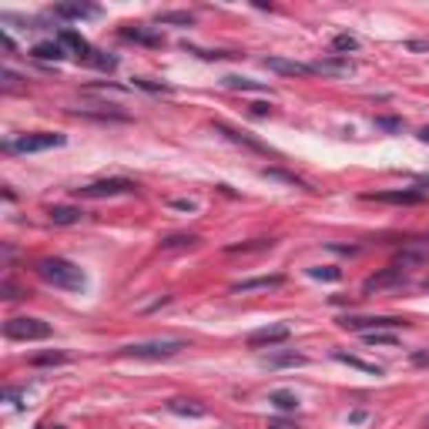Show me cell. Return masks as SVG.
Segmentation results:
<instances>
[{
    "label": "cell",
    "instance_id": "obj_1",
    "mask_svg": "<svg viewBox=\"0 0 429 429\" xmlns=\"http://www.w3.org/2000/svg\"><path fill=\"white\" fill-rule=\"evenodd\" d=\"M37 275L44 278L48 285H54V289H64V292H84L87 289V275L77 269L74 262L57 258V255L37 262Z\"/></svg>",
    "mask_w": 429,
    "mask_h": 429
},
{
    "label": "cell",
    "instance_id": "obj_2",
    "mask_svg": "<svg viewBox=\"0 0 429 429\" xmlns=\"http://www.w3.org/2000/svg\"><path fill=\"white\" fill-rule=\"evenodd\" d=\"M67 138L57 134V131H37V134H21V138H10L3 141V151L7 154H34V151H51L61 148Z\"/></svg>",
    "mask_w": 429,
    "mask_h": 429
},
{
    "label": "cell",
    "instance_id": "obj_3",
    "mask_svg": "<svg viewBox=\"0 0 429 429\" xmlns=\"http://www.w3.org/2000/svg\"><path fill=\"white\" fill-rule=\"evenodd\" d=\"M3 335L14 342H37V339L51 335V326L44 319H34V315H17V319L3 322Z\"/></svg>",
    "mask_w": 429,
    "mask_h": 429
},
{
    "label": "cell",
    "instance_id": "obj_4",
    "mask_svg": "<svg viewBox=\"0 0 429 429\" xmlns=\"http://www.w3.org/2000/svg\"><path fill=\"white\" fill-rule=\"evenodd\" d=\"M181 349H188V346L178 342V339H161V342H134V346H125L121 355H127V359H151V362H158V359H171V355H178Z\"/></svg>",
    "mask_w": 429,
    "mask_h": 429
},
{
    "label": "cell",
    "instance_id": "obj_5",
    "mask_svg": "<svg viewBox=\"0 0 429 429\" xmlns=\"http://www.w3.org/2000/svg\"><path fill=\"white\" fill-rule=\"evenodd\" d=\"M81 198H118V195H134L138 185L127 181V178H104V181H91V185H81L74 188Z\"/></svg>",
    "mask_w": 429,
    "mask_h": 429
},
{
    "label": "cell",
    "instance_id": "obj_6",
    "mask_svg": "<svg viewBox=\"0 0 429 429\" xmlns=\"http://www.w3.org/2000/svg\"><path fill=\"white\" fill-rule=\"evenodd\" d=\"M339 326L349 328V332H389V328H403L406 322L396 315H346L339 319Z\"/></svg>",
    "mask_w": 429,
    "mask_h": 429
},
{
    "label": "cell",
    "instance_id": "obj_7",
    "mask_svg": "<svg viewBox=\"0 0 429 429\" xmlns=\"http://www.w3.org/2000/svg\"><path fill=\"white\" fill-rule=\"evenodd\" d=\"M366 202H382V205H423L426 195L416 191V188H399V191H376V195H366Z\"/></svg>",
    "mask_w": 429,
    "mask_h": 429
},
{
    "label": "cell",
    "instance_id": "obj_8",
    "mask_svg": "<svg viewBox=\"0 0 429 429\" xmlns=\"http://www.w3.org/2000/svg\"><path fill=\"white\" fill-rule=\"evenodd\" d=\"M292 328L289 326H265V328H255L249 335V346L252 349H262V346H278V342H289Z\"/></svg>",
    "mask_w": 429,
    "mask_h": 429
},
{
    "label": "cell",
    "instance_id": "obj_9",
    "mask_svg": "<svg viewBox=\"0 0 429 429\" xmlns=\"http://www.w3.org/2000/svg\"><path fill=\"white\" fill-rule=\"evenodd\" d=\"M355 71V64L342 54H332L326 61H315L312 64V74H328V77H349Z\"/></svg>",
    "mask_w": 429,
    "mask_h": 429
},
{
    "label": "cell",
    "instance_id": "obj_10",
    "mask_svg": "<svg viewBox=\"0 0 429 429\" xmlns=\"http://www.w3.org/2000/svg\"><path fill=\"white\" fill-rule=\"evenodd\" d=\"M215 131H218L222 138H228L231 145H242V148H249V151H255V154H269V145H262V141H255V138H249L245 131H235V127L222 125V121H215Z\"/></svg>",
    "mask_w": 429,
    "mask_h": 429
},
{
    "label": "cell",
    "instance_id": "obj_11",
    "mask_svg": "<svg viewBox=\"0 0 429 429\" xmlns=\"http://www.w3.org/2000/svg\"><path fill=\"white\" fill-rule=\"evenodd\" d=\"M262 64H265L269 71H275V74H285V77H308V74H312V64L285 61V57H265Z\"/></svg>",
    "mask_w": 429,
    "mask_h": 429
},
{
    "label": "cell",
    "instance_id": "obj_12",
    "mask_svg": "<svg viewBox=\"0 0 429 429\" xmlns=\"http://www.w3.org/2000/svg\"><path fill=\"white\" fill-rule=\"evenodd\" d=\"M406 282V272L399 269V265H393V269H386V272H379V275L366 278V292H379V289H389V285H403Z\"/></svg>",
    "mask_w": 429,
    "mask_h": 429
},
{
    "label": "cell",
    "instance_id": "obj_13",
    "mask_svg": "<svg viewBox=\"0 0 429 429\" xmlns=\"http://www.w3.org/2000/svg\"><path fill=\"white\" fill-rule=\"evenodd\" d=\"M57 41L64 44V51L77 54V57H84V61H87L91 54H94V51H91V44H87V41H84V37H81L77 30H71V27H64V30L57 34Z\"/></svg>",
    "mask_w": 429,
    "mask_h": 429
},
{
    "label": "cell",
    "instance_id": "obj_14",
    "mask_svg": "<svg viewBox=\"0 0 429 429\" xmlns=\"http://www.w3.org/2000/svg\"><path fill=\"white\" fill-rule=\"evenodd\" d=\"M54 17L84 21V17H98V7H91V3H57V7H54Z\"/></svg>",
    "mask_w": 429,
    "mask_h": 429
},
{
    "label": "cell",
    "instance_id": "obj_15",
    "mask_svg": "<svg viewBox=\"0 0 429 429\" xmlns=\"http://www.w3.org/2000/svg\"><path fill=\"white\" fill-rule=\"evenodd\" d=\"M48 218H51L54 225L67 228V225H81V222H84V211H81V208H71V205H54L51 211H48Z\"/></svg>",
    "mask_w": 429,
    "mask_h": 429
},
{
    "label": "cell",
    "instance_id": "obj_16",
    "mask_svg": "<svg viewBox=\"0 0 429 429\" xmlns=\"http://www.w3.org/2000/svg\"><path fill=\"white\" fill-rule=\"evenodd\" d=\"M305 362L308 359L302 353H275L262 359V366H269V369H295V366H305Z\"/></svg>",
    "mask_w": 429,
    "mask_h": 429
},
{
    "label": "cell",
    "instance_id": "obj_17",
    "mask_svg": "<svg viewBox=\"0 0 429 429\" xmlns=\"http://www.w3.org/2000/svg\"><path fill=\"white\" fill-rule=\"evenodd\" d=\"M121 37H125V41H134V44H145V48H161V44H165L161 34H151V30H145V27H125Z\"/></svg>",
    "mask_w": 429,
    "mask_h": 429
},
{
    "label": "cell",
    "instance_id": "obj_18",
    "mask_svg": "<svg viewBox=\"0 0 429 429\" xmlns=\"http://www.w3.org/2000/svg\"><path fill=\"white\" fill-rule=\"evenodd\" d=\"M285 278L282 275H262V278H245V282H235L231 292H255V289H278Z\"/></svg>",
    "mask_w": 429,
    "mask_h": 429
},
{
    "label": "cell",
    "instance_id": "obj_19",
    "mask_svg": "<svg viewBox=\"0 0 429 429\" xmlns=\"http://www.w3.org/2000/svg\"><path fill=\"white\" fill-rule=\"evenodd\" d=\"M64 44L61 41H41V44H34L30 48V57H37V61H61L64 57Z\"/></svg>",
    "mask_w": 429,
    "mask_h": 429
},
{
    "label": "cell",
    "instance_id": "obj_20",
    "mask_svg": "<svg viewBox=\"0 0 429 429\" xmlns=\"http://www.w3.org/2000/svg\"><path fill=\"white\" fill-rule=\"evenodd\" d=\"M77 118H98V121H127L125 111H111V104H101V111H91V107H74Z\"/></svg>",
    "mask_w": 429,
    "mask_h": 429
},
{
    "label": "cell",
    "instance_id": "obj_21",
    "mask_svg": "<svg viewBox=\"0 0 429 429\" xmlns=\"http://www.w3.org/2000/svg\"><path fill=\"white\" fill-rule=\"evenodd\" d=\"M168 412H175V416H195V419H202L208 409H205L202 403H195V399H171V403H168Z\"/></svg>",
    "mask_w": 429,
    "mask_h": 429
},
{
    "label": "cell",
    "instance_id": "obj_22",
    "mask_svg": "<svg viewBox=\"0 0 429 429\" xmlns=\"http://www.w3.org/2000/svg\"><path fill=\"white\" fill-rule=\"evenodd\" d=\"M222 84H225L228 91H269V84H265V81H252V77H235V74H228Z\"/></svg>",
    "mask_w": 429,
    "mask_h": 429
},
{
    "label": "cell",
    "instance_id": "obj_23",
    "mask_svg": "<svg viewBox=\"0 0 429 429\" xmlns=\"http://www.w3.org/2000/svg\"><path fill=\"white\" fill-rule=\"evenodd\" d=\"M269 403L275 406L278 412H295V409H299V396L289 393V389H275V393L269 396Z\"/></svg>",
    "mask_w": 429,
    "mask_h": 429
},
{
    "label": "cell",
    "instance_id": "obj_24",
    "mask_svg": "<svg viewBox=\"0 0 429 429\" xmlns=\"http://www.w3.org/2000/svg\"><path fill=\"white\" fill-rule=\"evenodd\" d=\"M275 242L272 238H255V242H242V245H228L225 252L228 255H249V252H265V249H272Z\"/></svg>",
    "mask_w": 429,
    "mask_h": 429
},
{
    "label": "cell",
    "instance_id": "obj_25",
    "mask_svg": "<svg viewBox=\"0 0 429 429\" xmlns=\"http://www.w3.org/2000/svg\"><path fill=\"white\" fill-rule=\"evenodd\" d=\"M262 178H272V181H285V185H295V188H305V191H315L308 181H302V178L289 175V171H278V168H262Z\"/></svg>",
    "mask_w": 429,
    "mask_h": 429
},
{
    "label": "cell",
    "instance_id": "obj_26",
    "mask_svg": "<svg viewBox=\"0 0 429 429\" xmlns=\"http://www.w3.org/2000/svg\"><path fill=\"white\" fill-rule=\"evenodd\" d=\"M335 362H346V366H353V369H362V373H369V376H382V369H379L376 362H362L359 355H349V353H335Z\"/></svg>",
    "mask_w": 429,
    "mask_h": 429
},
{
    "label": "cell",
    "instance_id": "obj_27",
    "mask_svg": "<svg viewBox=\"0 0 429 429\" xmlns=\"http://www.w3.org/2000/svg\"><path fill=\"white\" fill-rule=\"evenodd\" d=\"M195 245H198L195 235H171L161 242V252H181V249H195Z\"/></svg>",
    "mask_w": 429,
    "mask_h": 429
},
{
    "label": "cell",
    "instance_id": "obj_28",
    "mask_svg": "<svg viewBox=\"0 0 429 429\" xmlns=\"http://www.w3.org/2000/svg\"><path fill=\"white\" fill-rule=\"evenodd\" d=\"M158 24H178V27H191V24H195V17H191L188 10H165V14H158Z\"/></svg>",
    "mask_w": 429,
    "mask_h": 429
},
{
    "label": "cell",
    "instance_id": "obj_29",
    "mask_svg": "<svg viewBox=\"0 0 429 429\" xmlns=\"http://www.w3.org/2000/svg\"><path fill=\"white\" fill-rule=\"evenodd\" d=\"M332 51L335 54H353V51H359V41H355L353 34H335V41H332Z\"/></svg>",
    "mask_w": 429,
    "mask_h": 429
},
{
    "label": "cell",
    "instance_id": "obj_30",
    "mask_svg": "<svg viewBox=\"0 0 429 429\" xmlns=\"http://www.w3.org/2000/svg\"><path fill=\"white\" fill-rule=\"evenodd\" d=\"M87 64H94L98 71H114V67H118V57H114V54H104V51H94L87 57Z\"/></svg>",
    "mask_w": 429,
    "mask_h": 429
},
{
    "label": "cell",
    "instance_id": "obj_31",
    "mask_svg": "<svg viewBox=\"0 0 429 429\" xmlns=\"http://www.w3.org/2000/svg\"><path fill=\"white\" fill-rule=\"evenodd\" d=\"M134 87L151 91V94H171V84H158V81H148V77H134Z\"/></svg>",
    "mask_w": 429,
    "mask_h": 429
},
{
    "label": "cell",
    "instance_id": "obj_32",
    "mask_svg": "<svg viewBox=\"0 0 429 429\" xmlns=\"http://www.w3.org/2000/svg\"><path fill=\"white\" fill-rule=\"evenodd\" d=\"M61 362H67V355L64 353H41L30 359V366H61Z\"/></svg>",
    "mask_w": 429,
    "mask_h": 429
},
{
    "label": "cell",
    "instance_id": "obj_33",
    "mask_svg": "<svg viewBox=\"0 0 429 429\" xmlns=\"http://www.w3.org/2000/svg\"><path fill=\"white\" fill-rule=\"evenodd\" d=\"M366 342H376V346H393L396 339L389 332H366Z\"/></svg>",
    "mask_w": 429,
    "mask_h": 429
},
{
    "label": "cell",
    "instance_id": "obj_34",
    "mask_svg": "<svg viewBox=\"0 0 429 429\" xmlns=\"http://www.w3.org/2000/svg\"><path fill=\"white\" fill-rule=\"evenodd\" d=\"M308 275H312V278H326V282H335L342 272H339V269H328V265H326V269H312Z\"/></svg>",
    "mask_w": 429,
    "mask_h": 429
},
{
    "label": "cell",
    "instance_id": "obj_35",
    "mask_svg": "<svg viewBox=\"0 0 429 429\" xmlns=\"http://www.w3.org/2000/svg\"><path fill=\"white\" fill-rule=\"evenodd\" d=\"M379 127H386V131H399L403 127V121H396V118H376Z\"/></svg>",
    "mask_w": 429,
    "mask_h": 429
},
{
    "label": "cell",
    "instance_id": "obj_36",
    "mask_svg": "<svg viewBox=\"0 0 429 429\" xmlns=\"http://www.w3.org/2000/svg\"><path fill=\"white\" fill-rule=\"evenodd\" d=\"M17 81H21V77L14 74V71H3V87H7V91H14V87H21Z\"/></svg>",
    "mask_w": 429,
    "mask_h": 429
},
{
    "label": "cell",
    "instance_id": "obj_37",
    "mask_svg": "<svg viewBox=\"0 0 429 429\" xmlns=\"http://www.w3.org/2000/svg\"><path fill=\"white\" fill-rule=\"evenodd\" d=\"M252 114H258V118H265V114H272V104H252Z\"/></svg>",
    "mask_w": 429,
    "mask_h": 429
},
{
    "label": "cell",
    "instance_id": "obj_38",
    "mask_svg": "<svg viewBox=\"0 0 429 429\" xmlns=\"http://www.w3.org/2000/svg\"><path fill=\"white\" fill-rule=\"evenodd\" d=\"M171 205H175V208H181V211H195V208H198L195 202H185V198H178V202H171Z\"/></svg>",
    "mask_w": 429,
    "mask_h": 429
},
{
    "label": "cell",
    "instance_id": "obj_39",
    "mask_svg": "<svg viewBox=\"0 0 429 429\" xmlns=\"http://www.w3.org/2000/svg\"><path fill=\"white\" fill-rule=\"evenodd\" d=\"M269 429H295V426H292V423H285V419H272Z\"/></svg>",
    "mask_w": 429,
    "mask_h": 429
},
{
    "label": "cell",
    "instance_id": "obj_40",
    "mask_svg": "<svg viewBox=\"0 0 429 429\" xmlns=\"http://www.w3.org/2000/svg\"><path fill=\"white\" fill-rule=\"evenodd\" d=\"M406 48H409V51H426L429 44H423V41H409V44H406Z\"/></svg>",
    "mask_w": 429,
    "mask_h": 429
},
{
    "label": "cell",
    "instance_id": "obj_41",
    "mask_svg": "<svg viewBox=\"0 0 429 429\" xmlns=\"http://www.w3.org/2000/svg\"><path fill=\"white\" fill-rule=\"evenodd\" d=\"M419 138H423V141H429V127H423V134H419Z\"/></svg>",
    "mask_w": 429,
    "mask_h": 429
},
{
    "label": "cell",
    "instance_id": "obj_42",
    "mask_svg": "<svg viewBox=\"0 0 429 429\" xmlns=\"http://www.w3.org/2000/svg\"><path fill=\"white\" fill-rule=\"evenodd\" d=\"M423 426H426V429H429V416H426V423H423Z\"/></svg>",
    "mask_w": 429,
    "mask_h": 429
}]
</instances>
